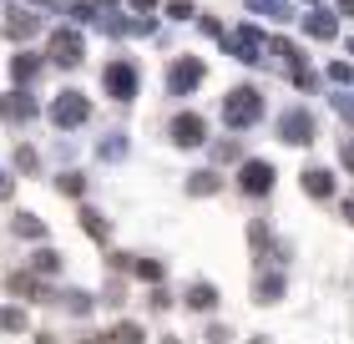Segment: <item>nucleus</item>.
Listing matches in <instances>:
<instances>
[{
	"label": "nucleus",
	"mask_w": 354,
	"mask_h": 344,
	"mask_svg": "<svg viewBox=\"0 0 354 344\" xmlns=\"http://www.w3.org/2000/svg\"><path fill=\"white\" fill-rule=\"evenodd\" d=\"M304 192H314V198H329V192H334V183H329V172H324V168L304 172Z\"/></svg>",
	"instance_id": "11"
},
{
	"label": "nucleus",
	"mask_w": 354,
	"mask_h": 344,
	"mask_svg": "<svg viewBox=\"0 0 354 344\" xmlns=\"http://www.w3.org/2000/svg\"><path fill=\"white\" fill-rule=\"evenodd\" d=\"M344 218L354 223V192H349V198H344Z\"/></svg>",
	"instance_id": "23"
},
{
	"label": "nucleus",
	"mask_w": 354,
	"mask_h": 344,
	"mask_svg": "<svg viewBox=\"0 0 354 344\" xmlns=\"http://www.w3.org/2000/svg\"><path fill=\"white\" fill-rule=\"evenodd\" d=\"M102 87H106V96H117V102H132L137 96V66L132 61H111L102 71Z\"/></svg>",
	"instance_id": "2"
},
{
	"label": "nucleus",
	"mask_w": 354,
	"mask_h": 344,
	"mask_svg": "<svg viewBox=\"0 0 354 344\" xmlns=\"http://www.w3.org/2000/svg\"><path fill=\"white\" fill-rule=\"evenodd\" d=\"M86 117H91V107H86L82 91H61L56 102H51V122L56 127H82Z\"/></svg>",
	"instance_id": "3"
},
{
	"label": "nucleus",
	"mask_w": 354,
	"mask_h": 344,
	"mask_svg": "<svg viewBox=\"0 0 354 344\" xmlns=\"http://www.w3.org/2000/svg\"><path fill=\"white\" fill-rule=\"evenodd\" d=\"M10 71H15V81H30V76H36V56H15Z\"/></svg>",
	"instance_id": "15"
},
{
	"label": "nucleus",
	"mask_w": 354,
	"mask_h": 344,
	"mask_svg": "<svg viewBox=\"0 0 354 344\" xmlns=\"http://www.w3.org/2000/svg\"><path fill=\"white\" fill-rule=\"evenodd\" d=\"M0 324H6V329H21L26 314H21V309H6V314H0Z\"/></svg>",
	"instance_id": "21"
},
{
	"label": "nucleus",
	"mask_w": 354,
	"mask_h": 344,
	"mask_svg": "<svg viewBox=\"0 0 354 344\" xmlns=\"http://www.w3.org/2000/svg\"><path fill=\"white\" fill-rule=\"evenodd\" d=\"M203 81V61H177L172 66V76H167V87H172V96H183V91H192Z\"/></svg>",
	"instance_id": "8"
},
{
	"label": "nucleus",
	"mask_w": 354,
	"mask_h": 344,
	"mask_svg": "<svg viewBox=\"0 0 354 344\" xmlns=\"http://www.w3.org/2000/svg\"><path fill=\"white\" fill-rule=\"evenodd\" d=\"M117 339L122 344H142V329H137V324H117Z\"/></svg>",
	"instance_id": "20"
},
{
	"label": "nucleus",
	"mask_w": 354,
	"mask_h": 344,
	"mask_svg": "<svg viewBox=\"0 0 354 344\" xmlns=\"http://www.w3.org/2000/svg\"><path fill=\"white\" fill-rule=\"evenodd\" d=\"M0 198H10V177L6 172H0Z\"/></svg>",
	"instance_id": "24"
},
{
	"label": "nucleus",
	"mask_w": 354,
	"mask_h": 344,
	"mask_svg": "<svg viewBox=\"0 0 354 344\" xmlns=\"http://www.w3.org/2000/svg\"><path fill=\"white\" fill-rule=\"evenodd\" d=\"M66 198H82V172H61V183H56Z\"/></svg>",
	"instance_id": "16"
},
{
	"label": "nucleus",
	"mask_w": 354,
	"mask_h": 344,
	"mask_svg": "<svg viewBox=\"0 0 354 344\" xmlns=\"http://www.w3.org/2000/svg\"><path fill=\"white\" fill-rule=\"evenodd\" d=\"M259 117H263V96L253 87H238V91L223 96V122L228 127H253Z\"/></svg>",
	"instance_id": "1"
},
{
	"label": "nucleus",
	"mask_w": 354,
	"mask_h": 344,
	"mask_svg": "<svg viewBox=\"0 0 354 344\" xmlns=\"http://www.w3.org/2000/svg\"><path fill=\"white\" fill-rule=\"evenodd\" d=\"M36 26H41V21H36V15H30V10H15L6 30H10V36H15V41H21V36H30V30H36Z\"/></svg>",
	"instance_id": "13"
},
{
	"label": "nucleus",
	"mask_w": 354,
	"mask_h": 344,
	"mask_svg": "<svg viewBox=\"0 0 354 344\" xmlns=\"http://www.w3.org/2000/svg\"><path fill=\"white\" fill-rule=\"evenodd\" d=\"M192 192H213L218 183H213V172H192V183H187Z\"/></svg>",
	"instance_id": "19"
},
{
	"label": "nucleus",
	"mask_w": 354,
	"mask_h": 344,
	"mask_svg": "<svg viewBox=\"0 0 354 344\" xmlns=\"http://www.w3.org/2000/svg\"><path fill=\"white\" fill-rule=\"evenodd\" d=\"M203 132H207V127H203L198 111H183V117H172V142H177V147H203Z\"/></svg>",
	"instance_id": "5"
},
{
	"label": "nucleus",
	"mask_w": 354,
	"mask_h": 344,
	"mask_svg": "<svg viewBox=\"0 0 354 344\" xmlns=\"http://www.w3.org/2000/svg\"><path fill=\"white\" fill-rule=\"evenodd\" d=\"M30 269H36V273H56V253H51V248H41V253H36V264H30Z\"/></svg>",
	"instance_id": "18"
},
{
	"label": "nucleus",
	"mask_w": 354,
	"mask_h": 344,
	"mask_svg": "<svg viewBox=\"0 0 354 344\" xmlns=\"http://www.w3.org/2000/svg\"><path fill=\"white\" fill-rule=\"evenodd\" d=\"M0 111H6V122H30L36 117V102H30L26 91H10L6 102H0Z\"/></svg>",
	"instance_id": "10"
},
{
	"label": "nucleus",
	"mask_w": 354,
	"mask_h": 344,
	"mask_svg": "<svg viewBox=\"0 0 354 344\" xmlns=\"http://www.w3.org/2000/svg\"><path fill=\"white\" fill-rule=\"evenodd\" d=\"M344 162H349V168H354V142H344Z\"/></svg>",
	"instance_id": "25"
},
{
	"label": "nucleus",
	"mask_w": 354,
	"mask_h": 344,
	"mask_svg": "<svg viewBox=\"0 0 354 344\" xmlns=\"http://www.w3.org/2000/svg\"><path fill=\"white\" fill-rule=\"evenodd\" d=\"M279 132H283V142H314V117L309 111H288L279 122Z\"/></svg>",
	"instance_id": "9"
},
{
	"label": "nucleus",
	"mask_w": 354,
	"mask_h": 344,
	"mask_svg": "<svg viewBox=\"0 0 354 344\" xmlns=\"http://www.w3.org/2000/svg\"><path fill=\"white\" fill-rule=\"evenodd\" d=\"M187 304H192V309H203V314H207V309L218 304V289H213V284H192V289H187Z\"/></svg>",
	"instance_id": "12"
},
{
	"label": "nucleus",
	"mask_w": 354,
	"mask_h": 344,
	"mask_svg": "<svg viewBox=\"0 0 354 344\" xmlns=\"http://www.w3.org/2000/svg\"><path fill=\"white\" fill-rule=\"evenodd\" d=\"M167 10L177 15V21H187V15H198V10H192V6H187V0H172V6H167Z\"/></svg>",
	"instance_id": "22"
},
{
	"label": "nucleus",
	"mask_w": 354,
	"mask_h": 344,
	"mask_svg": "<svg viewBox=\"0 0 354 344\" xmlns=\"http://www.w3.org/2000/svg\"><path fill=\"white\" fill-rule=\"evenodd\" d=\"M223 46H233L238 61H263V41H259V30H233V36H223Z\"/></svg>",
	"instance_id": "7"
},
{
	"label": "nucleus",
	"mask_w": 354,
	"mask_h": 344,
	"mask_svg": "<svg viewBox=\"0 0 354 344\" xmlns=\"http://www.w3.org/2000/svg\"><path fill=\"white\" fill-rule=\"evenodd\" d=\"M51 61L56 66H76V61H82V36H76V30H56L51 36Z\"/></svg>",
	"instance_id": "6"
},
{
	"label": "nucleus",
	"mask_w": 354,
	"mask_h": 344,
	"mask_svg": "<svg viewBox=\"0 0 354 344\" xmlns=\"http://www.w3.org/2000/svg\"><path fill=\"white\" fill-rule=\"evenodd\" d=\"M15 233L21 238H46V223L36 218V212H21V218H15Z\"/></svg>",
	"instance_id": "14"
},
{
	"label": "nucleus",
	"mask_w": 354,
	"mask_h": 344,
	"mask_svg": "<svg viewBox=\"0 0 354 344\" xmlns=\"http://www.w3.org/2000/svg\"><path fill=\"white\" fill-rule=\"evenodd\" d=\"M309 30H314L319 41H329V36H334V21H329V15H314V21H309Z\"/></svg>",
	"instance_id": "17"
},
{
	"label": "nucleus",
	"mask_w": 354,
	"mask_h": 344,
	"mask_svg": "<svg viewBox=\"0 0 354 344\" xmlns=\"http://www.w3.org/2000/svg\"><path fill=\"white\" fill-rule=\"evenodd\" d=\"M238 188L259 198V192H268V188H273V168H268V162H259V157L243 162V172H238Z\"/></svg>",
	"instance_id": "4"
},
{
	"label": "nucleus",
	"mask_w": 354,
	"mask_h": 344,
	"mask_svg": "<svg viewBox=\"0 0 354 344\" xmlns=\"http://www.w3.org/2000/svg\"><path fill=\"white\" fill-rule=\"evenodd\" d=\"M132 6H137V10H152V6H157V0H132Z\"/></svg>",
	"instance_id": "26"
}]
</instances>
